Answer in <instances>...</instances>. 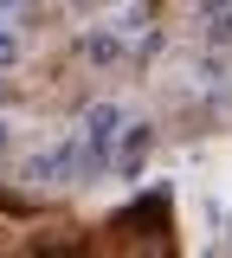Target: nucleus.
<instances>
[{"mask_svg": "<svg viewBox=\"0 0 232 258\" xmlns=\"http://www.w3.org/2000/svg\"><path fill=\"white\" fill-rule=\"evenodd\" d=\"M116 136H123V110H116V103H97V110L84 116V161L103 168L110 149H116Z\"/></svg>", "mask_w": 232, "mask_h": 258, "instance_id": "obj_1", "label": "nucleus"}, {"mask_svg": "<svg viewBox=\"0 0 232 258\" xmlns=\"http://www.w3.org/2000/svg\"><path fill=\"white\" fill-rule=\"evenodd\" d=\"M84 58L91 64H116L123 58V39H116V32H91V39H84Z\"/></svg>", "mask_w": 232, "mask_h": 258, "instance_id": "obj_2", "label": "nucleus"}, {"mask_svg": "<svg viewBox=\"0 0 232 258\" xmlns=\"http://www.w3.org/2000/svg\"><path fill=\"white\" fill-rule=\"evenodd\" d=\"M148 136H155L148 123H129V136H123V174H135V168H142V149H148Z\"/></svg>", "mask_w": 232, "mask_h": 258, "instance_id": "obj_3", "label": "nucleus"}, {"mask_svg": "<svg viewBox=\"0 0 232 258\" xmlns=\"http://www.w3.org/2000/svg\"><path fill=\"white\" fill-rule=\"evenodd\" d=\"M7 64H20V39H13V26L0 20V71H7Z\"/></svg>", "mask_w": 232, "mask_h": 258, "instance_id": "obj_4", "label": "nucleus"}, {"mask_svg": "<svg viewBox=\"0 0 232 258\" xmlns=\"http://www.w3.org/2000/svg\"><path fill=\"white\" fill-rule=\"evenodd\" d=\"M213 39H219V45H232V7H226V13H213Z\"/></svg>", "mask_w": 232, "mask_h": 258, "instance_id": "obj_5", "label": "nucleus"}, {"mask_svg": "<svg viewBox=\"0 0 232 258\" xmlns=\"http://www.w3.org/2000/svg\"><path fill=\"white\" fill-rule=\"evenodd\" d=\"M0 149H7V123H0Z\"/></svg>", "mask_w": 232, "mask_h": 258, "instance_id": "obj_6", "label": "nucleus"}]
</instances>
